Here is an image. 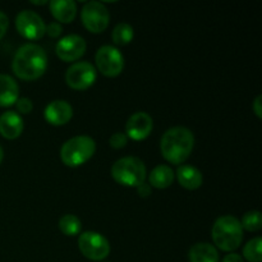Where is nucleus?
<instances>
[{
    "label": "nucleus",
    "mask_w": 262,
    "mask_h": 262,
    "mask_svg": "<svg viewBox=\"0 0 262 262\" xmlns=\"http://www.w3.org/2000/svg\"><path fill=\"white\" fill-rule=\"evenodd\" d=\"M14 105L19 114H30L33 110L32 101L30 99H27V97H19Z\"/></svg>",
    "instance_id": "393cba45"
},
{
    "label": "nucleus",
    "mask_w": 262,
    "mask_h": 262,
    "mask_svg": "<svg viewBox=\"0 0 262 262\" xmlns=\"http://www.w3.org/2000/svg\"><path fill=\"white\" fill-rule=\"evenodd\" d=\"M112 177L118 184L137 188L145 183L147 170L145 163L141 159L135 156H125L113 164Z\"/></svg>",
    "instance_id": "20e7f679"
},
{
    "label": "nucleus",
    "mask_w": 262,
    "mask_h": 262,
    "mask_svg": "<svg viewBox=\"0 0 262 262\" xmlns=\"http://www.w3.org/2000/svg\"><path fill=\"white\" fill-rule=\"evenodd\" d=\"M95 64L102 76L114 78L124 69V56L115 46L104 45L95 54Z\"/></svg>",
    "instance_id": "423d86ee"
},
{
    "label": "nucleus",
    "mask_w": 262,
    "mask_h": 262,
    "mask_svg": "<svg viewBox=\"0 0 262 262\" xmlns=\"http://www.w3.org/2000/svg\"><path fill=\"white\" fill-rule=\"evenodd\" d=\"M252 110L258 119H262V96L261 95H258V96L255 99V101L252 102Z\"/></svg>",
    "instance_id": "cd10ccee"
},
{
    "label": "nucleus",
    "mask_w": 262,
    "mask_h": 262,
    "mask_svg": "<svg viewBox=\"0 0 262 262\" xmlns=\"http://www.w3.org/2000/svg\"><path fill=\"white\" fill-rule=\"evenodd\" d=\"M8 27H9V19H8V15L4 12L0 10V40L5 36L7 33Z\"/></svg>",
    "instance_id": "bb28decb"
},
{
    "label": "nucleus",
    "mask_w": 262,
    "mask_h": 262,
    "mask_svg": "<svg viewBox=\"0 0 262 262\" xmlns=\"http://www.w3.org/2000/svg\"><path fill=\"white\" fill-rule=\"evenodd\" d=\"M25 123L22 117L15 112H5L0 115V135L5 140H15L22 135Z\"/></svg>",
    "instance_id": "4468645a"
},
{
    "label": "nucleus",
    "mask_w": 262,
    "mask_h": 262,
    "mask_svg": "<svg viewBox=\"0 0 262 262\" xmlns=\"http://www.w3.org/2000/svg\"><path fill=\"white\" fill-rule=\"evenodd\" d=\"M189 262H220L219 252L215 246L201 242L192 246L188 252Z\"/></svg>",
    "instance_id": "6ab92c4d"
},
{
    "label": "nucleus",
    "mask_w": 262,
    "mask_h": 262,
    "mask_svg": "<svg viewBox=\"0 0 262 262\" xmlns=\"http://www.w3.org/2000/svg\"><path fill=\"white\" fill-rule=\"evenodd\" d=\"M49 8L58 23H72L77 17V4L73 0H53Z\"/></svg>",
    "instance_id": "2eb2a0df"
},
{
    "label": "nucleus",
    "mask_w": 262,
    "mask_h": 262,
    "mask_svg": "<svg viewBox=\"0 0 262 262\" xmlns=\"http://www.w3.org/2000/svg\"><path fill=\"white\" fill-rule=\"evenodd\" d=\"M177 179H178L179 184L183 188L188 189V191H194L199 189L204 183V177L202 173L192 165H181L177 169Z\"/></svg>",
    "instance_id": "f3484780"
},
{
    "label": "nucleus",
    "mask_w": 262,
    "mask_h": 262,
    "mask_svg": "<svg viewBox=\"0 0 262 262\" xmlns=\"http://www.w3.org/2000/svg\"><path fill=\"white\" fill-rule=\"evenodd\" d=\"M31 3H32L33 5H46V4H49L46 0H45V2H31Z\"/></svg>",
    "instance_id": "7c9ffc66"
},
{
    "label": "nucleus",
    "mask_w": 262,
    "mask_h": 262,
    "mask_svg": "<svg viewBox=\"0 0 262 262\" xmlns=\"http://www.w3.org/2000/svg\"><path fill=\"white\" fill-rule=\"evenodd\" d=\"M262 239L261 237H256L247 242L243 247V257L248 262H261L262 261Z\"/></svg>",
    "instance_id": "4be33fe9"
},
{
    "label": "nucleus",
    "mask_w": 262,
    "mask_h": 262,
    "mask_svg": "<svg viewBox=\"0 0 262 262\" xmlns=\"http://www.w3.org/2000/svg\"><path fill=\"white\" fill-rule=\"evenodd\" d=\"M243 229H246L247 232L256 233L258 230H261L262 228V215L257 210H252V211H248L243 215L242 222H241Z\"/></svg>",
    "instance_id": "5701e85b"
},
{
    "label": "nucleus",
    "mask_w": 262,
    "mask_h": 262,
    "mask_svg": "<svg viewBox=\"0 0 262 262\" xmlns=\"http://www.w3.org/2000/svg\"><path fill=\"white\" fill-rule=\"evenodd\" d=\"M78 248L82 255L91 261L105 260L110 253L109 241L96 232H84L79 234Z\"/></svg>",
    "instance_id": "6e6552de"
},
{
    "label": "nucleus",
    "mask_w": 262,
    "mask_h": 262,
    "mask_svg": "<svg viewBox=\"0 0 262 262\" xmlns=\"http://www.w3.org/2000/svg\"><path fill=\"white\" fill-rule=\"evenodd\" d=\"M128 142V137L125 136V133L117 132L114 135H112V137L109 138V145L112 146L115 150H120V148L125 147Z\"/></svg>",
    "instance_id": "b1692460"
},
{
    "label": "nucleus",
    "mask_w": 262,
    "mask_h": 262,
    "mask_svg": "<svg viewBox=\"0 0 262 262\" xmlns=\"http://www.w3.org/2000/svg\"><path fill=\"white\" fill-rule=\"evenodd\" d=\"M19 99V86L9 74H0V107H9Z\"/></svg>",
    "instance_id": "dca6fc26"
},
{
    "label": "nucleus",
    "mask_w": 262,
    "mask_h": 262,
    "mask_svg": "<svg viewBox=\"0 0 262 262\" xmlns=\"http://www.w3.org/2000/svg\"><path fill=\"white\" fill-rule=\"evenodd\" d=\"M222 262H243V257L241 255H238V253H229V255L225 256L224 258H223Z\"/></svg>",
    "instance_id": "c756f323"
},
{
    "label": "nucleus",
    "mask_w": 262,
    "mask_h": 262,
    "mask_svg": "<svg viewBox=\"0 0 262 262\" xmlns=\"http://www.w3.org/2000/svg\"><path fill=\"white\" fill-rule=\"evenodd\" d=\"M3 159H4V150H3L2 145H0V164H2Z\"/></svg>",
    "instance_id": "2f4dec72"
},
{
    "label": "nucleus",
    "mask_w": 262,
    "mask_h": 262,
    "mask_svg": "<svg viewBox=\"0 0 262 262\" xmlns=\"http://www.w3.org/2000/svg\"><path fill=\"white\" fill-rule=\"evenodd\" d=\"M176 174L169 165H158L148 176V184L156 189H165L173 184Z\"/></svg>",
    "instance_id": "a211bd4d"
},
{
    "label": "nucleus",
    "mask_w": 262,
    "mask_h": 262,
    "mask_svg": "<svg viewBox=\"0 0 262 262\" xmlns=\"http://www.w3.org/2000/svg\"><path fill=\"white\" fill-rule=\"evenodd\" d=\"M73 117V107L66 100H54L43 110V118L49 124L61 127L71 122Z\"/></svg>",
    "instance_id": "ddd939ff"
},
{
    "label": "nucleus",
    "mask_w": 262,
    "mask_h": 262,
    "mask_svg": "<svg viewBox=\"0 0 262 262\" xmlns=\"http://www.w3.org/2000/svg\"><path fill=\"white\" fill-rule=\"evenodd\" d=\"M81 19L84 28L91 33H102L110 23L107 8L101 2H89L81 10Z\"/></svg>",
    "instance_id": "0eeeda50"
},
{
    "label": "nucleus",
    "mask_w": 262,
    "mask_h": 262,
    "mask_svg": "<svg viewBox=\"0 0 262 262\" xmlns=\"http://www.w3.org/2000/svg\"><path fill=\"white\" fill-rule=\"evenodd\" d=\"M137 193H138V196H141V197H148V196H150V194H151L150 184L143 183V184H141L140 187H137Z\"/></svg>",
    "instance_id": "c85d7f7f"
},
{
    "label": "nucleus",
    "mask_w": 262,
    "mask_h": 262,
    "mask_svg": "<svg viewBox=\"0 0 262 262\" xmlns=\"http://www.w3.org/2000/svg\"><path fill=\"white\" fill-rule=\"evenodd\" d=\"M133 37H135V31H133L132 26L128 25V23L117 25L112 33L113 42L118 46L128 45V43L132 42Z\"/></svg>",
    "instance_id": "412c9836"
},
{
    "label": "nucleus",
    "mask_w": 262,
    "mask_h": 262,
    "mask_svg": "<svg viewBox=\"0 0 262 262\" xmlns=\"http://www.w3.org/2000/svg\"><path fill=\"white\" fill-rule=\"evenodd\" d=\"M194 147V136L186 127H173L165 130L160 141V151L168 163L183 164L188 160Z\"/></svg>",
    "instance_id": "f03ea898"
},
{
    "label": "nucleus",
    "mask_w": 262,
    "mask_h": 262,
    "mask_svg": "<svg viewBox=\"0 0 262 262\" xmlns=\"http://www.w3.org/2000/svg\"><path fill=\"white\" fill-rule=\"evenodd\" d=\"M46 33H48L51 38H56L63 33V27H61L60 23L51 22L46 26Z\"/></svg>",
    "instance_id": "a878e982"
},
{
    "label": "nucleus",
    "mask_w": 262,
    "mask_h": 262,
    "mask_svg": "<svg viewBox=\"0 0 262 262\" xmlns=\"http://www.w3.org/2000/svg\"><path fill=\"white\" fill-rule=\"evenodd\" d=\"M212 242L224 252L238 250L243 242V228L241 222L233 215L217 217L211 229Z\"/></svg>",
    "instance_id": "7ed1b4c3"
},
{
    "label": "nucleus",
    "mask_w": 262,
    "mask_h": 262,
    "mask_svg": "<svg viewBox=\"0 0 262 262\" xmlns=\"http://www.w3.org/2000/svg\"><path fill=\"white\" fill-rule=\"evenodd\" d=\"M15 28L23 38L30 41L40 40L46 33L42 18L33 10H22L15 17Z\"/></svg>",
    "instance_id": "9d476101"
},
{
    "label": "nucleus",
    "mask_w": 262,
    "mask_h": 262,
    "mask_svg": "<svg viewBox=\"0 0 262 262\" xmlns=\"http://www.w3.org/2000/svg\"><path fill=\"white\" fill-rule=\"evenodd\" d=\"M154 120L147 113L138 112L130 115L125 124V136L133 141H143L151 135Z\"/></svg>",
    "instance_id": "f8f14e48"
},
{
    "label": "nucleus",
    "mask_w": 262,
    "mask_h": 262,
    "mask_svg": "<svg viewBox=\"0 0 262 262\" xmlns=\"http://www.w3.org/2000/svg\"><path fill=\"white\" fill-rule=\"evenodd\" d=\"M96 152V142L89 136H76L61 146L60 159L64 165L77 168L83 165Z\"/></svg>",
    "instance_id": "39448f33"
},
{
    "label": "nucleus",
    "mask_w": 262,
    "mask_h": 262,
    "mask_svg": "<svg viewBox=\"0 0 262 262\" xmlns=\"http://www.w3.org/2000/svg\"><path fill=\"white\" fill-rule=\"evenodd\" d=\"M59 229L67 237H76L81 233L82 223L76 215L67 214L59 220Z\"/></svg>",
    "instance_id": "aec40b11"
},
{
    "label": "nucleus",
    "mask_w": 262,
    "mask_h": 262,
    "mask_svg": "<svg viewBox=\"0 0 262 262\" xmlns=\"http://www.w3.org/2000/svg\"><path fill=\"white\" fill-rule=\"evenodd\" d=\"M86 49V40L82 36L68 35L58 41L55 46V53L61 61L73 63L84 55Z\"/></svg>",
    "instance_id": "9b49d317"
},
{
    "label": "nucleus",
    "mask_w": 262,
    "mask_h": 262,
    "mask_svg": "<svg viewBox=\"0 0 262 262\" xmlns=\"http://www.w3.org/2000/svg\"><path fill=\"white\" fill-rule=\"evenodd\" d=\"M97 71L89 61H77L66 72V83L76 91L89 90L96 82Z\"/></svg>",
    "instance_id": "1a4fd4ad"
},
{
    "label": "nucleus",
    "mask_w": 262,
    "mask_h": 262,
    "mask_svg": "<svg viewBox=\"0 0 262 262\" xmlns=\"http://www.w3.org/2000/svg\"><path fill=\"white\" fill-rule=\"evenodd\" d=\"M48 69L46 51L37 43H25L13 56L12 71L22 81H36Z\"/></svg>",
    "instance_id": "f257e3e1"
}]
</instances>
